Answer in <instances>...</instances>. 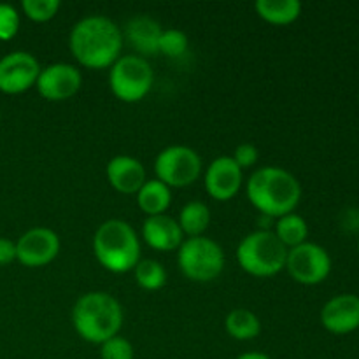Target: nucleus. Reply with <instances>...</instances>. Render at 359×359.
<instances>
[{
  "mask_svg": "<svg viewBox=\"0 0 359 359\" xmlns=\"http://www.w3.org/2000/svg\"><path fill=\"white\" fill-rule=\"evenodd\" d=\"M70 51L88 69H107L118 62L123 34L118 25L105 16H88L70 32Z\"/></svg>",
  "mask_w": 359,
  "mask_h": 359,
  "instance_id": "nucleus-1",
  "label": "nucleus"
},
{
  "mask_svg": "<svg viewBox=\"0 0 359 359\" xmlns=\"http://www.w3.org/2000/svg\"><path fill=\"white\" fill-rule=\"evenodd\" d=\"M248 198L259 212L279 219L297 209L302 198V186L284 168L263 167L249 177Z\"/></svg>",
  "mask_w": 359,
  "mask_h": 359,
  "instance_id": "nucleus-2",
  "label": "nucleus"
},
{
  "mask_svg": "<svg viewBox=\"0 0 359 359\" xmlns=\"http://www.w3.org/2000/svg\"><path fill=\"white\" fill-rule=\"evenodd\" d=\"M72 323L77 335L91 344H104L116 337L123 325V309L114 297L104 291L86 293L76 302Z\"/></svg>",
  "mask_w": 359,
  "mask_h": 359,
  "instance_id": "nucleus-3",
  "label": "nucleus"
},
{
  "mask_svg": "<svg viewBox=\"0 0 359 359\" xmlns=\"http://www.w3.org/2000/svg\"><path fill=\"white\" fill-rule=\"evenodd\" d=\"M93 252L105 270L125 273L140 262V242L126 221L109 219L95 231Z\"/></svg>",
  "mask_w": 359,
  "mask_h": 359,
  "instance_id": "nucleus-4",
  "label": "nucleus"
},
{
  "mask_svg": "<svg viewBox=\"0 0 359 359\" xmlns=\"http://www.w3.org/2000/svg\"><path fill=\"white\" fill-rule=\"evenodd\" d=\"M287 251L290 249L273 231L262 230L242 238L237 249V259L244 272L255 277H272L286 269Z\"/></svg>",
  "mask_w": 359,
  "mask_h": 359,
  "instance_id": "nucleus-5",
  "label": "nucleus"
},
{
  "mask_svg": "<svg viewBox=\"0 0 359 359\" xmlns=\"http://www.w3.org/2000/svg\"><path fill=\"white\" fill-rule=\"evenodd\" d=\"M181 272L195 283H210L224 269V252L217 242L207 237H189L182 241L177 252Z\"/></svg>",
  "mask_w": 359,
  "mask_h": 359,
  "instance_id": "nucleus-6",
  "label": "nucleus"
},
{
  "mask_svg": "<svg viewBox=\"0 0 359 359\" xmlns=\"http://www.w3.org/2000/svg\"><path fill=\"white\" fill-rule=\"evenodd\" d=\"M153 81V69L142 56H119L109 74L112 93L121 102L128 104L142 100L151 91Z\"/></svg>",
  "mask_w": 359,
  "mask_h": 359,
  "instance_id": "nucleus-7",
  "label": "nucleus"
},
{
  "mask_svg": "<svg viewBox=\"0 0 359 359\" xmlns=\"http://www.w3.org/2000/svg\"><path fill=\"white\" fill-rule=\"evenodd\" d=\"M158 181L168 188H186L198 179L202 160L198 153L186 146L165 147L154 161Z\"/></svg>",
  "mask_w": 359,
  "mask_h": 359,
  "instance_id": "nucleus-8",
  "label": "nucleus"
},
{
  "mask_svg": "<svg viewBox=\"0 0 359 359\" xmlns=\"http://www.w3.org/2000/svg\"><path fill=\"white\" fill-rule=\"evenodd\" d=\"M286 270L298 284L316 286L326 280L332 272V258L321 245L304 242L287 251Z\"/></svg>",
  "mask_w": 359,
  "mask_h": 359,
  "instance_id": "nucleus-9",
  "label": "nucleus"
},
{
  "mask_svg": "<svg viewBox=\"0 0 359 359\" xmlns=\"http://www.w3.org/2000/svg\"><path fill=\"white\" fill-rule=\"evenodd\" d=\"M41 65L27 51H13L0 58V91L18 95L35 86Z\"/></svg>",
  "mask_w": 359,
  "mask_h": 359,
  "instance_id": "nucleus-10",
  "label": "nucleus"
},
{
  "mask_svg": "<svg viewBox=\"0 0 359 359\" xmlns=\"http://www.w3.org/2000/svg\"><path fill=\"white\" fill-rule=\"evenodd\" d=\"M60 252V238L49 228H32L16 242V259L28 269L51 263Z\"/></svg>",
  "mask_w": 359,
  "mask_h": 359,
  "instance_id": "nucleus-11",
  "label": "nucleus"
},
{
  "mask_svg": "<svg viewBox=\"0 0 359 359\" xmlns=\"http://www.w3.org/2000/svg\"><path fill=\"white\" fill-rule=\"evenodd\" d=\"M83 84V76L79 70L69 63H55L41 69L37 77L39 95L49 102H63L72 98Z\"/></svg>",
  "mask_w": 359,
  "mask_h": 359,
  "instance_id": "nucleus-12",
  "label": "nucleus"
},
{
  "mask_svg": "<svg viewBox=\"0 0 359 359\" xmlns=\"http://www.w3.org/2000/svg\"><path fill=\"white\" fill-rule=\"evenodd\" d=\"M321 323L333 335H347L359 330V297L344 293L333 297L321 311Z\"/></svg>",
  "mask_w": 359,
  "mask_h": 359,
  "instance_id": "nucleus-13",
  "label": "nucleus"
},
{
  "mask_svg": "<svg viewBox=\"0 0 359 359\" xmlns=\"http://www.w3.org/2000/svg\"><path fill=\"white\" fill-rule=\"evenodd\" d=\"M242 186V168L231 156H219L205 172V189L214 200L228 202Z\"/></svg>",
  "mask_w": 359,
  "mask_h": 359,
  "instance_id": "nucleus-14",
  "label": "nucleus"
},
{
  "mask_svg": "<svg viewBox=\"0 0 359 359\" xmlns=\"http://www.w3.org/2000/svg\"><path fill=\"white\" fill-rule=\"evenodd\" d=\"M107 179L109 184L119 193L125 195H133L139 191L146 182V170L139 160L132 156H114L107 163Z\"/></svg>",
  "mask_w": 359,
  "mask_h": 359,
  "instance_id": "nucleus-15",
  "label": "nucleus"
},
{
  "mask_svg": "<svg viewBox=\"0 0 359 359\" xmlns=\"http://www.w3.org/2000/svg\"><path fill=\"white\" fill-rule=\"evenodd\" d=\"M182 230L174 217L167 214L149 216L144 221L142 237L147 245L156 251H174L182 244Z\"/></svg>",
  "mask_w": 359,
  "mask_h": 359,
  "instance_id": "nucleus-16",
  "label": "nucleus"
},
{
  "mask_svg": "<svg viewBox=\"0 0 359 359\" xmlns=\"http://www.w3.org/2000/svg\"><path fill=\"white\" fill-rule=\"evenodd\" d=\"M161 27L149 16L133 18L126 25V39L142 55H158V42L161 37Z\"/></svg>",
  "mask_w": 359,
  "mask_h": 359,
  "instance_id": "nucleus-17",
  "label": "nucleus"
},
{
  "mask_svg": "<svg viewBox=\"0 0 359 359\" xmlns=\"http://www.w3.org/2000/svg\"><path fill=\"white\" fill-rule=\"evenodd\" d=\"M172 193L168 186L163 182L153 179V181L144 182L142 188L137 191V203L140 210L146 212L147 216H160L165 214V210L170 207Z\"/></svg>",
  "mask_w": 359,
  "mask_h": 359,
  "instance_id": "nucleus-18",
  "label": "nucleus"
},
{
  "mask_svg": "<svg viewBox=\"0 0 359 359\" xmlns=\"http://www.w3.org/2000/svg\"><path fill=\"white\" fill-rule=\"evenodd\" d=\"M255 9L266 23L290 25L300 18L302 4L298 0H258Z\"/></svg>",
  "mask_w": 359,
  "mask_h": 359,
  "instance_id": "nucleus-19",
  "label": "nucleus"
},
{
  "mask_svg": "<svg viewBox=\"0 0 359 359\" xmlns=\"http://www.w3.org/2000/svg\"><path fill=\"white\" fill-rule=\"evenodd\" d=\"M226 332L235 340H252L262 332V323L255 312L248 309H235L226 316Z\"/></svg>",
  "mask_w": 359,
  "mask_h": 359,
  "instance_id": "nucleus-20",
  "label": "nucleus"
},
{
  "mask_svg": "<svg viewBox=\"0 0 359 359\" xmlns=\"http://www.w3.org/2000/svg\"><path fill=\"white\" fill-rule=\"evenodd\" d=\"M177 223L182 233H186L188 237H202L210 223L209 207L202 202L186 203L179 214Z\"/></svg>",
  "mask_w": 359,
  "mask_h": 359,
  "instance_id": "nucleus-21",
  "label": "nucleus"
},
{
  "mask_svg": "<svg viewBox=\"0 0 359 359\" xmlns=\"http://www.w3.org/2000/svg\"><path fill=\"white\" fill-rule=\"evenodd\" d=\"M273 233L277 235V238H279L287 249H293L297 248V245L307 242V235H309L307 221L294 212L286 214V216L277 219L276 231H273Z\"/></svg>",
  "mask_w": 359,
  "mask_h": 359,
  "instance_id": "nucleus-22",
  "label": "nucleus"
},
{
  "mask_svg": "<svg viewBox=\"0 0 359 359\" xmlns=\"http://www.w3.org/2000/svg\"><path fill=\"white\" fill-rule=\"evenodd\" d=\"M133 272H135L137 284L142 290L156 291L167 283V272L156 259H140L135 269H133Z\"/></svg>",
  "mask_w": 359,
  "mask_h": 359,
  "instance_id": "nucleus-23",
  "label": "nucleus"
},
{
  "mask_svg": "<svg viewBox=\"0 0 359 359\" xmlns=\"http://www.w3.org/2000/svg\"><path fill=\"white\" fill-rule=\"evenodd\" d=\"M188 51V37L184 32L177 28H168L161 32L160 42H158V53H163L168 58H179Z\"/></svg>",
  "mask_w": 359,
  "mask_h": 359,
  "instance_id": "nucleus-24",
  "label": "nucleus"
},
{
  "mask_svg": "<svg viewBox=\"0 0 359 359\" xmlns=\"http://www.w3.org/2000/svg\"><path fill=\"white\" fill-rule=\"evenodd\" d=\"M21 7H23L25 16L30 18L32 21L44 23L56 16L60 9V0H23Z\"/></svg>",
  "mask_w": 359,
  "mask_h": 359,
  "instance_id": "nucleus-25",
  "label": "nucleus"
},
{
  "mask_svg": "<svg viewBox=\"0 0 359 359\" xmlns=\"http://www.w3.org/2000/svg\"><path fill=\"white\" fill-rule=\"evenodd\" d=\"M102 359H133V346L123 337L116 335L102 344Z\"/></svg>",
  "mask_w": 359,
  "mask_h": 359,
  "instance_id": "nucleus-26",
  "label": "nucleus"
},
{
  "mask_svg": "<svg viewBox=\"0 0 359 359\" xmlns=\"http://www.w3.org/2000/svg\"><path fill=\"white\" fill-rule=\"evenodd\" d=\"M20 30V14L9 4H0V41H11Z\"/></svg>",
  "mask_w": 359,
  "mask_h": 359,
  "instance_id": "nucleus-27",
  "label": "nucleus"
},
{
  "mask_svg": "<svg viewBox=\"0 0 359 359\" xmlns=\"http://www.w3.org/2000/svg\"><path fill=\"white\" fill-rule=\"evenodd\" d=\"M233 161L238 165L241 168H249L258 161V149H256L252 144L244 142L241 146H237L233 153Z\"/></svg>",
  "mask_w": 359,
  "mask_h": 359,
  "instance_id": "nucleus-28",
  "label": "nucleus"
},
{
  "mask_svg": "<svg viewBox=\"0 0 359 359\" xmlns=\"http://www.w3.org/2000/svg\"><path fill=\"white\" fill-rule=\"evenodd\" d=\"M16 259V244L9 238L0 237V266L9 265Z\"/></svg>",
  "mask_w": 359,
  "mask_h": 359,
  "instance_id": "nucleus-29",
  "label": "nucleus"
},
{
  "mask_svg": "<svg viewBox=\"0 0 359 359\" xmlns=\"http://www.w3.org/2000/svg\"><path fill=\"white\" fill-rule=\"evenodd\" d=\"M237 359H272V358L266 356V354L263 353H245L242 354V356H238Z\"/></svg>",
  "mask_w": 359,
  "mask_h": 359,
  "instance_id": "nucleus-30",
  "label": "nucleus"
},
{
  "mask_svg": "<svg viewBox=\"0 0 359 359\" xmlns=\"http://www.w3.org/2000/svg\"><path fill=\"white\" fill-rule=\"evenodd\" d=\"M358 251H359V244H358Z\"/></svg>",
  "mask_w": 359,
  "mask_h": 359,
  "instance_id": "nucleus-31",
  "label": "nucleus"
},
{
  "mask_svg": "<svg viewBox=\"0 0 359 359\" xmlns=\"http://www.w3.org/2000/svg\"><path fill=\"white\" fill-rule=\"evenodd\" d=\"M0 118H2V114H0Z\"/></svg>",
  "mask_w": 359,
  "mask_h": 359,
  "instance_id": "nucleus-32",
  "label": "nucleus"
},
{
  "mask_svg": "<svg viewBox=\"0 0 359 359\" xmlns=\"http://www.w3.org/2000/svg\"><path fill=\"white\" fill-rule=\"evenodd\" d=\"M358 100H359V97H358Z\"/></svg>",
  "mask_w": 359,
  "mask_h": 359,
  "instance_id": "nucleus-33",
  "label": "nucleus"
}]
</instances>
